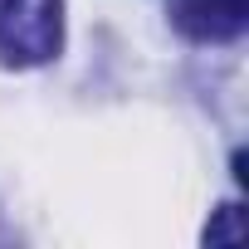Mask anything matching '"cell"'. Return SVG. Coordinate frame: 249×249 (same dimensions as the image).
Wrapping results in <instances>:
<instances>
[{"label":"cell","mask_w":249,"mask_h":249,"mask_svg":"<svg viewBox=\"0 0 249 249\" xmlns=\"http://www.w3.org/2000/svg\"><path fill=\"white\" fill-rule=\"evenodd\" d=\"M176 30L196 44H230L249 25V0H176Z\"/></svg>","instance_id":"cell-2"},{"label":"cell","mask_w":249,"mask_h":249,"mask_svg":"<svg viewBox=\"0 0 249 249\" xmlns=\"http://www.w3.org/2000/svg\"><path fill=\"white\" fill-rule=\"evenodd\" d=\"M64 49V0H0V64L39 69Z\"/></svg>","instance_id":"cell-1"}]
</instances>
